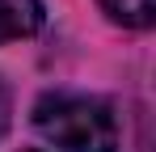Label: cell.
<instances>
[{"instance_id":"1","label":"cell","mask_w":156,"mask_h":152,"mask_svg":"<svg viewBox=\"0 0 156 152\" xmlns=\"http://www.w3.org/2000/svg\"><path fill=\"white\" fill-rule=\"evenodd\" d=\"M34 127L63 152H118V123L110 106L84 93H47L34 106Z\"/></svg>"},{"instance_id":"2","label":"cell","mask_w":156,"mask_h":152,"mask_svg":"<svg viewBox=\"0 0 156 152\" xmlns=\"http://www.w3.org/2000/svg\"><path fill=\"white\" fill-rule=\"evenodd\" d=\"M47 21L42 0H0V42H17L38 34Z\"/></svg>"},{"instance_id":"3","label":"cell","mask_w":156,"mask_h":152,"mask_svg":"<svg viewBox=\"0 0 156 152\" xmlns=\"http://www.w3.org/2000/svg\"><path fill=\"white\" fill-rule=\"evenodd\" d=\"M114 21L131 25V30H148L156 21V0H97Z\"/></svg>"}]
</instances>
